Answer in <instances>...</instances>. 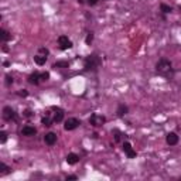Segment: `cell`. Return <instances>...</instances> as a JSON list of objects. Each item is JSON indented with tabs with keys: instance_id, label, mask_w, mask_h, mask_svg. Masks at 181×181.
<instances>
[{
	"instance_id": "obj_16",
	"label": "cell",
	"mask_w": 181,
	"mask_h": 181,
	"mask_svg": "<svg viewBox=\"0 0 181 181\" xmlns=\"http://www.w3.org/2000/svg\"><path fill=\"white\" fill-rule=\"evenodd\" d=\"M127 113V108L125 106V105H119L118 108V115L119 116H123V115H126Z\"/></svg>"
},
{
	"instance_id": "obj_2",
	"label": "cell",
	"mask_w": 181,
	"mask_h": 181,
	"mask_svg": "<svg viewBox=\"0 0 181 181\" xmlns=\"http://www.w3.org/2000/svg\"><path fill=\"white\" fill-rule=\"evenodd\" d=\"M99 65H101V60L96 55H89L85 60V68L87 70H96Z\"/></svg>"
},
{
	"instance_id": "obj_6",
	"label": "cell",
	"mask_w": 181,
	"mask_h": 181,
	"mask_svg": "<svg viewBox=\"0 0 181 181\" xmlns=\"http://www.w3.org/2000/svg\"><path fill=\"white\" fill-rule=\"evenodd\" d=\"M58 45H60L61 50H68V48L72 47V43L67 35H60L58 37Z\"/></svg>"
},
{
	"instance_id": "obj_13",
	"label": "cell",
	"mask_w": 181,
	"mask_h": 181,
	"mask_svg": "<svg viewBox=\"0 0 181 181\" xmlns=\"http://www.w3.org/2000/svg\"><path fill=\"white\" fill-rule=\"evenodd\" d=\"M40 79H41V75H40L38 72H34V74H31V75L28 77V82L33 84V85H37L40 82Z\"/></svg>"
},
{
	"instance_id": "obj_21",
	"label": "cell",
	"mask_w": 181,
	"mask_h": 181,
	"mask_svg": "<svg viewBox=\"0 0 181 181\" xmlns=\"http://www.w3.org/2000/svg\"><path fill=\"white\" fill-rule=\"evenodd\" d=\"M92 40H94V34H92V33H89V34H88V37H87V40H85V41H87V44H91V43H92Z\"/></svg>"
},
{
	"instance_id": "obj_28",
	"label": "cell",
	"mask_w": 181,
	"mask_h": 181,
	"mask_svg": "<svg viewBox=\"0 0 181 181\" xmlns=\"http://www.w3.org/2000/svg\"><path fill=\"white\" fill-rule=\"evenodd\" d=\"M67 180H77V175H68Z\"/></svg>"
},
{
	"instance_id": "obj_4",
	"label": "cell",
	"mask_w": 181,
	"mask_h": 181,
	"mask_svg": "<svg viewBox=\"0 0 181 181\" xmlns=\"http://www.w3.org/2000/svg\"><path fill=\"white\" fill-rule=\"evenodd\" d=\"M105 120H106V119L103 118L102 115L94 113V115L89 118V123H91L92 126H102L103 123H105Z\"/></svg>"
},
{
	"instance_id": "obj_18",
	"label": "cell",
	"mask_w": 181,
	"mask_h": 181,
	"mask_svg": "<svg viewBox=\"0 0 181 181\" xmlns=\"http://www.w3.org/2000/svg\"><path fill=\"white\" fill-rule=\"evenodd\" d=\"M41 123H43L44 126H51V123H53V122H51V119H50V116H48V115H45L44 118L41 119Z\"/></svg>"
},
{
	"instance_id": "obj_23",
	"label": "cell",
	"mask_w": 181,
	"mask_h": 181,
	"mask_svg": "<svg viewBox=\"0 0 181 181\" xmlns=\"http://www.w3.org/2000/svg\"><path fill=\"white\" fill-rule=\"evenodd\" d=\"M6 84H7V87H10V85L13 84V78H11L10 75H7V77H6Z\"/></svg>"
},
{
	"instance_id": "obj_8",
	"label": "cell",
	"mask_w": 181,
	"mask_h": 181,
	"mask_svg": "<svg viewBox=\"0 0 181 181\" xmlns=\"http://www.w3.org/2000/svg\"><path fill=\"white\" fill-rule=\"evenodd\" d=\"M44 140H45V143H47L48 146H53V144H55V142H57V134L53 133V132H50V133H47L44 136Z\"/></svg>"
},
{
	"instance_id": "obj_15",
	"label": "cell",
	"mask_w": 181,
	"mask_h": 181,
	"mask_svg": "<svg viewBox=\"0 0 181 181\" xmlns=\"http://www.w3.org/2000/svg\"><path fill=\"white\" fill-rule=\"evenodd\" d=\"M10 38H11V34L1 28V30H0V40H1V41H9Z\"/></svg>"
},
{
	"instance_id": "obj_9",
	"label": "cell",
	"mask_w": 181,
	"mask_h": 181,
	"mask_svg": "<svg viewBox=\"0 0 181 181\" xmlns=\"http://www.w3.org/2000/svg\"><path fill=\"white\" fill-rule=\"evenodd\" d=\"M78 161H79V156L75 154V153H70V154L67 156V163H68V164L74 165V164H77Z\"/></svg>"
},
{
	"instance_id": "obj_27",
	"label": "cell",
	"mask_w": 181,
	"mask_h": 181,
	"mask_svg": "<svg viewBox=\"0 0 181 181\" xmlns=\"http://www.w3.org/2000/svg\"><path fill=\"white\" fill-rule=\"evenodd\" d=\"M24 116L30 118V116H31V112H30V110H26V112H24Z\"/></svg>"
},
{
	"instance_id": "obj_1",
	"label": "cell",
	"mask_w": 181,
	"mask_h": 181,
	"mask_svg": "<svg viewBox=\"0 0 181 181\" xmlns=\"http://www.w3.org/2000/svg\"><path fill=\"white\" fill-rule=\"evenodd\" d=\"M156 70L160 75L163 77H170L171 72H173V68H171V62L168 60H160L156 65Z\"/></svg>"
},
{
	"instance_id": "obj_20",
	"label": "cell",
	"mask_w": 181,
	"mask_h": 181,
	"mask_svg": "<svg viewBox=\"0 0 181 181\" xmlns=\"http://www.w3.org/2000/svg\"><path fill=\"white\" fill-rule=\"evenodd\" d=\"M7 140V134H6V132H0V142L4 143Z\"/></svg>"
},
{
	"instance_id": "obj_10",
	"label": "cell",
	"mask_w": 181,
	"mask_h": 181,
	"mask_svg": "<svg viewBox=\"0 0 181 181\" xmlns=\"http://www.w3.org/2000/svg\"><path fill=\"white\" fill-rule=\"evenodd\" d=\"M35 133H37V130H35V127L33 126H24L23 130H21L23 136H34Z\"/></svg>"
},
{
	"instance_id": "obj_5",
	"label": "cell",
	"mask_w": 181,
	"mask_h": 181,
	"mask_svg": "<svg viewBox=\"0 0 181 181\" xmlns=\"http://www.w3.org/2000/svg\"><path fill=\"white\" fill-rule=\"evenodd\" d=\"M79 125H81V122H79L77 118H70L65 120L64 127H65V130H74V129H77Z\"/></svg>"
},
{
	"instance_id": "obj_3",
	"label": "cell",
	"mask_w": 181,
	"mask_h": 181,
	"mask_svg": "<svg viewBox=\"0 0 181 181\" xmlns=\"http://www.w3.org/2000/svg\"><path fill=\"white\" fill-rule=\"evenodd\" d=\"M17 115L16 112L11 109L10 106H6V108H3V119L4 120H7V122H11V120H16Z\"/></svg>"
},
{
	"instance_id": "obj_17",
	"label": "cell",
	"mask_w": 181,
	"mask_h": 181,
	"mask_svg": "<svg viewBox=\"0 0 181 181\" xmlns=\"http://www.w3.org/2000/svg\"><path fill=\"white\" fill-rule=\"evenodd\" d=\"M54 68H68V61H60V62H55Z\"/></svg>"
},
{
	"instance_id": "obj_12",
	"label": "cell",
	"mask_w": 181,
	"mask_h": 181,
	"mask_svg": "<svg viewBox=\"0 0 181 181\" xmlns=\"http://www.w3.org/2000/svg\"><path fill=\"white\" fill-rule=\"evenodd\" d=\"M55 115H54V122L55 123H60L64 119V110L60 109V108H55Z\"/></svg>"
},
{
	"instance_id": "obj_7",
	"label": "cell",
	"mask_w": 181,
	"mask_h": 181,
	"mask_svg": "<svg viewBox=\"0 0 181 181\" xmlns=\"http://www.w3.org/2000/svg\"><path fill=\"white\" fill-rule=\"evenodd\" d=\"M123 151L127 154V157L129 158L136 157V151L132 149V144H130V143H123Z\"/></svg>"
},
{
	"instance_id": "obj_19",
	"label": "cell",
	"mask_w": 181,
	"mask_h": 181,
	"mask_svg": "<svg viewBox=\"0 0 181 181\" xmlns=\"http://www.w3.org/2000/svg\"><path fill=\"white\" fill-rule=\"evenodd\" d=\"M160 9H161V11H164V13H170V11L173 10V9L170 7V6H167V4H161Z\"/></svg>"
},
{
	"instance_id": "obj_14",
	"label": "cell",
	"mask_w": 181,
	"mask_h": 181,
	"mask_svg": "<svg viewBox=\"0 0 181 181\" xmlns=\"http://www.w3.org/2000/svg\"><path fill=\"white\" fill-rule=\"evenodd\" d=\"M34 61H35V64H38V65H44L45 64V61H47V57L45 55H35L34 57Z\"/></svg>"
},
{
	"instance_id": "obj_25",
	"label": "cell",
	"mask_w": 181,
	"mask_h": 181,
	"mask_svg": "<svg viewBox=\"0 0 181 181\" xmlns=\"http://www.w3.org/2000/svg\"><path fill=\"white\" fill-rule=\"evenodd\" d=\"M98 3V0H88V4H91V6H95Z\"/></svg>"
},
{
	"instance_id": "obj_11",
	"label": "cell",
	"mask_w": 181,
	"mask_h": 181,
	"mask_svg": "<svg viewBox=\"0 0 181 181\" xmlns=\"http://www.w3.org/2000/svg\"><path fill=\"white\" fill-rule=\"evenodd\" d=\"M165 140H167V143H168L170 146H174V144H177V143H178V136H177L175 133H168V134H167V139H165Z\"/></svg>"
},
{
	"instance_id": "obj_24",
	"label": "cell",
	"mask_w": 181,
	"mask_h": 181,
	"mask_svg": "<svg viewBox=\"0 0 181 181\" xmlns=\"http://www.w3.org/2000/svg\"><path fill=\"white\" fill-rule=\"evenodd\" d=\"M40 53H41L43 55H48V50L47 48H44V47H41L40 48Z\"/></svg>"
},
{
	"instance_id": "obj_26",
	"label": "cell",
	"mask_w": 181,
	"mask_h": 181,
	"mask_svg": "<svg viewBox=\"0 0 181 181\" xmlns=\"http://www.w3.org/2000/svg\"><path fill=\"white\" fill-rule=\"evenodd\" d=\"M18 95H20V96H27V91H26V89H23V91H20V92H18Z\"/></svg>"
},
{
	"instance_id": "obj_22",
	"label": "cell",
	"mask_w": 181,
	"mask_h": 181,
	"mask_svg": "<svg viewBox=\"0 0 181 181\" xmlns=\"http://www.w3.org/2000/svg\"><path fill=\"white\" fill-rule=\"evenodd\" d=\"M40 75H41V79H43V81H47V79L50 78V74H48V72H43V74H40Z\"/></svg>"
}]
</instances>
